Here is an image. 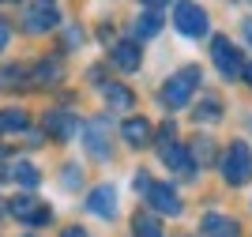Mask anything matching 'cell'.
I'll use <instances>...</instances> for the list:
<instances>
[{
  "label": "cell",
  "instance_id": "1",
  "mask_svg": "<svg viewBox=\"0 0 252 237\" xmlns=\"http://www.w3.org/2000/svg\"><path fill=\"white\" fill-rule=\"evenodd\" d=\"M222 177L230 181V185H245L252 177V147L245 143V139H233L230 147H226V155H222Z\"/></svg>",
  "mask_w": 252,
  "mask_h": 237
},
{
  "label": "cell",
  "instance_id": "2",
  "mask_svg": "<svg viewBox=\"0 0 252 237\" xmlns=\"http://www.w3.org/2000/svg\"><path fill=\"white\" fill-rule=\"evenodd\" d=\"M173 27H177L185 38H203L211 27L207 11L196 4V0H177V8H173Z\"/></svg>",
  "mask_w": 252,
  "mask_h": 237
},
{
  "label": "cell",
  "instance_id": "3",
  "mask_svg": "<svg viewBox=\"0 0 252 237\" xmlns=\"http://www.w3.org/2000/svg\"><path fill=\"white\" fill-rule=\"evenodd\" d=\"M196 83H200V68H181V72L162 87V102H166L169 109H181V105L192 98Z\"/></svg>",
  "mask_w": 252,
  "mask_h": 237
},
{
  "label": "cell",
  "instance_id": "4",
  "mask_svg": "<svg viewBox=\"0 0 252 237\" xmlns=\"http://www.w3.org/2000/svg\"><path fill=\"white\" fill-rule=\"evenodd\" d=\"M23 23H27L31 34H42V31H53V27L61 23V11H57L53 0H34L31 8L23 11Z\"/></svg>",
  "mask_w": 252,
  "mask_h": 237
},
{
  "label": "cell",
  "instance_id": "5",
  "mask_svg": "<svg viewBox=\"0 0 252 237\" xmlns=\"http://www.w3.org/2000/svg\"><path fill=\"white\" fill-rule=\"evenodd\" d=\"M211 57H215V64H219V72L226 75V79H241V75H245L241 53L233 49L226 38H215V41H211Z\"/></svg>",
  "mask_w": 252,
  "mask_h": 237
},
{
  "label": "cell",
  "instance_id": "6",
  "mask_svg": "<svg viewBox=\"0 0 252 237\" xmlns=\"http://www.w3.org/2000/svg\"><path fill=\"white\" fill-rule=\"evenodd\" d=\"M8 215H15L19 222H27V226H45V222H49V207L38 203L34 196H15L8 203Z\"/></svg>",
  "mask_w": 252,
  "mask_h": 237
},
{
  "label": "cell",
  "instance_id": "7",
  "mask_svg": "<svg viewBox=\"0 0 252 237\" xmlns=\"http://www.w3.org/2000/svg\"><path fill=\"white\" fill-rule=\"evenodd\" d=\"M162 162L173 169V173H181V177H192L196 173V162H192V155H189V147L185 143H162Z\"/></svg>",
  "mask_w": 252,
  "mask_h": 237
},
{
  "label": "cell",
  "instance_id": "8",
  "mask_svg": "<svg viewBox=\"0 0 252 237\" xmlns=\"http://www.w3.org/2000/svg\"><path fill=\"white\" fill-rule=\"evenodd\" d=\"M147 203L155 207L158 215H169V218L181 215V196H177L169 185H151V188H147Z\"/></svg>",
  "mask_w": 252,
  "mask_h": 237
},
{
  "label": "cell",
  "instance_id": "9",
  "mask_svg": "<svg viewBox=\"0 0 252 237\" xmlns=\"http://www.w3.org/2000/svg\"><path fill=\"white\" fill-rule=\"evenodd\" d=\"M87 211L98 218H113L117 215V188L113 185H98L91 196H87Z\"/></svg>",
  "mask_w": 252,
  "mask_h": 237
},
{
  "label": "cell",
  "instance_id": "10",
  "mask_svg": "<svg viewBox=\"0 0 252 237\" xmlns=\"http://www.w3.org/2000/svg\"><path fill=\"white\" fill-rule=\"evenodd\" d=\"M200 230H203V237H241V226H237V218H230V215H219V211L203 215Z\"/></svg>",
  "mask_w": 252,
  "mask_h": 237
},
{
  "label": "cell",
  "instance_id": "11",
  "mask_svg": "<svg viewBox=\"0 0 252 237\" xmlns=\"http://www.w3.org/2000/svg\"><path fill=\"white\" fill-rule=\"evenodd\" d=\"M87 151L94 158H109V124H105V117H94L87 124Z\"/></svg>",
  "mask_w": 252,
  "mask_h": 237
},
{
  "label": "cell",
  "instance_id": "12",
  "mask_svg": "<svg viewBox=\"0 0 252 237\" xmlns=\"http://www.w3.org/2000/svg\"><path fill=\"white\" fill-rule=\"evenodd\" d=\"M45 132L57 135V139H72L75 135V113H64V109L45 113Z\"/></svg>",
  "mask_w": 252,
  "mask_h": 237
},
{
  "label": "cell",
  "instance_id": "13",
  "mask_svg": "<svg viewBox=\"0 0 252 237\" xmlns=\"http://www.w3.org/2000/svg\"><path fill=\"white\" fill-rule=\"evenodd\" d=\"M113 64L121 72H136L139 68V45L136 41H117L113 45Z\"/></svg>",
  "mask_w": 252,
  "mask_h": 237
},
{
  "label": "cell",
  "instance_id": "14",
  "mask_svg": "<svg viewBox=\"0 0 252 237\" xmlns=\"http://www.w3.org/2000/svg\"><path fill=\"white\" fill-rule=\"evenodd\" d=\"M121 132H125V139L132 147H147L151 143V121H143V117H128Z\"/></svg>",
  "mask_w": 252,
  "mask_h": 237
},
{
  "label": "cell",
  "instance_id": "15",
  "mask_svg": "<svg viewBox=\"0 0 252 237\" xmlns=\"http://www.w3.org/2000/svg\"><path fill=\"white\" fill-rule=\"evenodd\" d=\"M102 94L113 109H132V94H128L121 83H102Z\"/></svg>",
  "mask_w": 252,
  "mask_h": 237
},
{
  "label": "cell",
  "instance_id": "16",
  "mask_svg": "<svg viewBox=\"0 0 252 237\" xmlns=\"http://www.w3.org/2000/svg\"><path fill=\"white\" fill-rule=\"evenodd\" d=\"M158 27H162V19H158L155 11H143V15L132 23V34H136V38H155Z\"/></svg>",
  "mask_w": 252,
  "mask_h": 237
},
{
  "label": "cell",
  "instance_id": "17",
  "mask_svg": "<svg viewBox=\"0 0 252 237\" xmlns=\"http://www.w3.org/2000/svg\"><path fill=\"white\" fill-rule=\"evenodd\" d=\"M27 128V113L23 109H4L0 113V132H23Z\"/></svg>",
  "mask_w": 252,
  "mask_h": 237
},
{
  "label": "cell",
  "instance_id": "18",
  "mask_svg": "<svg viewBox=\"0 0 252 237\" xmlns=\"http://www.w3.org/2000/svg\"><path fill=\"white\" fill-rule=\"evenodd\" d=\"M11 177H15L19 185H27V188H34L38 181H42V177H38V169H34L31 162H15V166H11Z\"/></svg>",
  "mask_w": 252,
  "mask_h": 237
},
{
  "label": "cell",
  "instance_id": "19",
  "mask_svg": "<svg viewBox=\"0 0 252 237\" xmlns=\"http://www.w3.org/2000/svg\"><path fill=\"white\" fill-rule=\"evenodd\" d=\"M132 234H136V237H162V226H158L151 215H136V222H132Z\"/></svg>",
  "mask_w": 252,
  "mask_h": 237
},
{
  "label": "cell",
  "instance_id": "20",
  "mask_svg": "<svg viewBox=\"0 0 252 237\" xmlns=\"http://www.w3.org/2000/svg\"><path fill=\"white\" fill-rule=\"evenodd\" d=\"M196 121H219V98H203L200 105H196Z\"/></svg>",
  "mask_w": 252,
  "mask_h": 237
},
{
  "label": "cell",
  "instance_id": "21",
  "mask_svg": "<svg viewBox=\"0 0 252 237\" xmlns=\"http://www.w3.org/2000/svg\"><path fill=\"white\" fill-rule=\"evenodd\" d=\"M61 64H57V61H49V64H38V72H34V79H38V83H45V79H49V83H57V79H61Z\"/></svg>",
  "mask_w": 252,
  "mask_h": 237
},
{
  "label": "cell",
  "instance_id": "22",
  "mask_svg": "<svg viewBox=\"0 0 252 237\" xmlns=\"http://www.w3.org/2000/svg\"><path fill=\"white\" fill-rule=\"evenodd\" d=\"M79 181H83L79 166H64V177H61V185H64V188H79Z\"/></svg>",
  "mask_w": 252,
  "mask_h": 237
},
{
  "label": "cell",
  "instance_id": "23",
  "mask_svg": "<svg viewBox=\"0 0 252 237\" xmlns=\"http://www.w3.org/2000/svg\"><path fill=\"white\" fill-rule=\"evenodd\" d=\"M8 38H11V31H8V23L0 19V53H4V45H8Z\"/></svg>",
  "mask_w": 252,
  "mask_h": 237
},
{
  "label": "cell",
  "instance_id": "24",
  "mask_svg": "<svg viewBox=\"0 0 252 237\" xmlns=\"http://www.w3.org/2000/svg\"><path fill=\"white\" fill-rule=\"evenodd\" d=\"M64 237H87V230L83 226H68V230H64Z\"/></svg>",
  "mask_w": 252,
  "mask_h": 237
},
{
  "label": "cell",
  "instance_id": "25",
  "mask_svg": "<svg viewBox=\"0 0 252 237\" xmlns=\"http://www.w3.org/2000/svg\"><path fill=\"white\" fill-rule=\"evenodd\" d=\"M245 41H249V45H252V19L245 23Z\"/></svg>",
  "mask_w": 252,
  "mask_h": 237
},
{
  "label": "cell",
  "instance_id": "26",
  "mask_svg": "<svg viewBox=\"0 0 252 237\" xmlns=\"http://www.w3.org/2000/svg\"><path fill=\"white\" fill-rule=\"evenodd\" d=\"M147 8H162V4H169V0H143Z\"/></svg>",
  "mask_w": 252,
  "mask_h": 237
},
{
  "label": "cell",
  "instance_id": "27",
  "mask_svg": "<svg viewBox=\"0 0 252 237\" xmlns=\"http://www.w3.org/2000/svg\"><path fill=\"white\" fill-rule=\"evenodd\" d=\"M245 79H249V83H252V64H249V68H245Z\"/></svg>",
  "mask_w": 252,
  "mask_h": 237
},
{
  "label": "cell",
  "instance_id": "28",
  "mask_svg": "<svg viewBox=\"0 0 252 237\" xmlns=\"http://www.w3.org/2000/svg\"><path fill=\"white\" fill-rule=\"evenodd\" d=\"M4 211H8V207H0V218H4Z\"/></svg>",
  "mask_w": 252,
  "mask_h": 237
},
{
  "label": "cell",
  "instance_id": "29",
  "mask_svg": "<svg viewBox=\"0 0 252 237\" xmlns=\"http://www.w3.org/2000/svg\"><path fill=\"white\" fill-rule=\"evenodd\" d=\"M0 155H4V151H0Z\"/></svg>",
  "mask_w": 252,
  "mask_h": 237
}]
</instances>
